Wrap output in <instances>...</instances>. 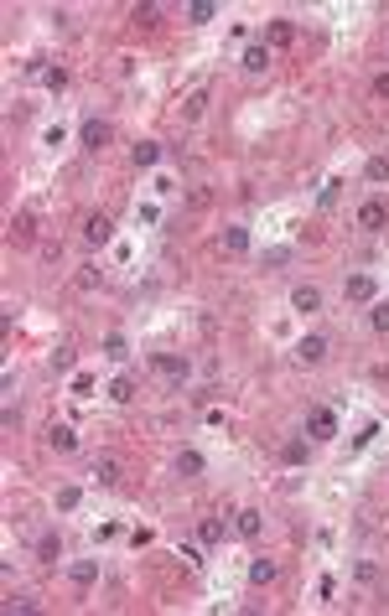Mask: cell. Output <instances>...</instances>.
<instances>
[{"mask_svg": "<svg viewBox=\"0 0 389 616\" xmlns=\"http://www.w3.org/2000/svg\"><path fill=\"white\" fill-rule=\"evenodd\" d=\"M104 358H110V362H125V358H130V342H125L120 332H110V337H104Z\"/></svg>", "mask_w": 389, "mask_h": 616, "instance_id": "16", "label": "cell"}, {"mask_svg": "<svg viewBox=\"0 0 389 616\" xmlns=\"http://www.w3.org/2000/svg\"><path fill=\"white\" fill-rule=\"evenodd\" d=\"M348 301H379V285H374V274H353V280H348Z\"/></svg>", "mask_w": 389, "mask_h": 616, "instance_id": "8", "label": "cell"}, {"mask_svg": "<svg viewBox=\"0 0 389 616\" xmlns=\"http://www.w3.org/2000/svg\"><path fill=\"white\" fill-rule=\"evenodd\" d=\"M37 559H42V565H58V559H62V538L58 534H42L37 538Z\"/></svg>", "mask_w": 389, "mask_h": 616, "instance_id": "12", "label": "cell"}, {"mask_svg": "<svg viewBox=\"0 0 389 616\" xmlns=\"http://www.w3.org/2000/svg\"><path fill=\"white\" fill-rule=\"evenodd\" d=\"M250 580H254V586L275 580V559H254V565H250Z\"/></svg>", "mask_w": 389, "mask_h": 616, "instance_id": "21", "label": "cell"}, {"mask_svg": "<svg viewBox=\"0 0 389 616\" xmlns=\"http://www.w3.org/2000/svg\"><path fill=\"white\" fill-rule=\"evenodd\" d=\"M110 399L114 404H130V399H135V383H130V378H114L110 383Z\"/></svg>", "mask_w": 389, "mask_h": 616, "instance_id": "22", "label": "cell"}, {"mask_svg": "<svg viewBox=\"0 0 389 616\" xmlns=\"http://www.w3.org/2000/svg\"><path fill=\"white\" fill-rule=\"evenodd\" d=\"M110 135H114V130L104 125V119H89V125H83V150H104Z\"/></svg>", "mask_w": 389, "mask_h": 616, "instance_id": "5", "label": "cell"}, {"mask_svg": "<svg viewBox=\"0 0 389 616\" xmlns=\"http://www.w3.org/2000/svg\"><path fill=\"white\" fill-rule=\"evenodd\" d=\"M369 182H389V156H374L369 161Z\"/></svg>", "mask_w": 389, "mask_h": 616, "instance_id": "27", "label": "cell"}, {"mask_svg": "<svg viewBox=\"0 0 389 616\" xmlns=\"http://www.w3.org/2000/svg\"><path fill=\"white\" fill-rule=\"evenodd\" d=\"M47 446L58 450V456H68V450H78V435H73V425H52V430H47Z\"/></svg>", "mask_w": 389, "mask_h": 616, "instance_id": "7", "label": "cell"}, {"mask_svg": "<svg viewBox=\"0 0 389 616\" xmlns=\"http://www.w3.org/2000/svg\"><path fill=\"white\" fill-rule=\"evenodd\" d=\"M369 322H374V332H389V301H374V316H369Z\"/></svg>", "mask_w": 389, "mask_h": 616, "instance_id": "26", "label": "cell"}, {"mask_svg": "<svg viewBox=\"0 0 389 616\" xmlns=\"http://www.w3.org/2000/svg\"><path fill=\"white\" fill-rule=\"evenodd\" d=\"M150 368L166 373V378H187V358H177V352H156V358H150Z\"/></svg>", "mask_w": 389, "mask_h": 616, "instance_id": "4", "label": "cell"}, {"mask_svg": "<svg viewBox=\"0 0 389 616\" xmlns=\"http://www.w3.org/2000/svg\"><path fill=\"white\" fill-rule=\"evenodd\" d=\"M78 498H83L78 487H62V492H58V508H62V513H68V508H78Z\"/></svg>", "mask_w": 389, "mask_h": 616, "instance_id": "29", "label": "cell"}, {"mask_svg": "<svg viewBox=\"0 0 389 616\" xmlns=\"http://www.w3.org/2000/svg\"><path fill=\"white\" fill-rule=\"evenodd\" d=\"M130 161H135V166H156L161 146H156V140H140V146H130Z\"/></svg>", "mask_w": 389, "mask_h": 616, "instance_id": "13", "label": "cell"}, {"mask_svg": "<svg viewBox=\"0 0 389 616\" xmlns=\"http://www.w3.org/2000/svg\"><path fill=\"white\" fill-rule=\"evenodd\" d=\"M270 68V52L265 47H250V52H244V73H265Z\"/></svg>", "mask_w": 389, "mask_h": 616, "instance_id": "18", "label": "cell"}, {"mask_svg": "<svg viewBox=\"0 0 389 616\" xmlns=\"http://www.w3.org/2000/svg\"><path fill=\"white\" fill-rule=\"evenodd\" d=\"M296 358L301 362H322V358H327V337H317V332L301 337V342H296Z\"/></svg>", "mask_w": 389, "mask_h": 616, "instance_id": "6", "label": "cell"}, {"mask_svg": "<svg viewBox=\"0 0 389 616\" xmlns=\"http://www.w3.org/2000/svg\"><path fill=\"white\" fill-rule=\"evenodd\" d=\"M291 37H296V26H291V21H275V26H270V42H275V47H286Z\"/></svg>", "mask_w": 389, "mask_h": 616, "instance_id": "24", "label": "cell"}, {"mask_svg": "<svg viewBox=\"0 0 389 616\" xmlns=\"http://www.w3.org/2000/svg\"><path fill=\"white\" fill-rule=\"evenodd\" d=\"M198 538H202V544H218V538H223V523H218V518H208V523L198 528Z\"/></svg>", "mask_w": 389, "mask_h": 616, "instance_id": "25", "label": "cell"}, {"mask_svg": "<svg viewBox=\"0 0 389 616\" xmlns=\"http://www.w3.org/2000/svg\"><path fill=\"white\" fill-rule=\"evenodd\" d=\"M213 16H218V10H213L208 0H198V6H187V21H192V26H202V21H213Z\"/></svg>", "mask_w": 389, "mask_h": 616, "instance_id": "23", "label": "cell"}, {"mask_svg": "<svg viewBox=\"0 0 389 616\" xmlns=\"http://www.w3.org/2000/svg\"><path fill=\"white\" fill-rule=\"evenodd\" d=\"M73 580H78V586H94V580H99V565H94V559H78V565H73Z\"/></svg>", "mask_w": 389, "mask_h": 616, "instance_id": "19", "label": "cell"}, {"mask_svg": "<svg viewBox=\"0 0 389 616\" xmlns=\"http://www.w3.org/2000/svg\"><path fill=\"white\" fill-rule=\"evenodd\" d=\"M291 306H296V311H322V290L317 285H296V290H291Z\"/></svg>", "mask_w": 389, "mask_h": 616, "instance_id": "10", "label": "cell"}, {"mask_svg": "<svg viewBox=\"0 0 389 616\" xmlns=\"http://www.w3.org/2000/svg\"><path fill=\"white\" fill-rule=\"evenodd\" d=\"M384 223H389V207L379 202V197H369V202L358 207V228H363V234H379Z\"/></svg>", "mask_w": 389, "mask_h": 616, "instance_id": "1", "label": "cell"}, {"mask_svg": "<svg viewBox=\"0 0 389 616\" xmlns=\"http://www.w3.org/2000/svg\"><path fill=\"white\" fill-rule=\"evenodd\" d=\"M218 244H223V254H250V244H254V238H250V228L229 223V228L218 234Z\"/></svg>", "mask_w": 389, "mask_h": 616, "instance_id": "3", "label": "cell"}, {"mask_svg": "<svg viewBox=\"0 0 389 616\" xmlns=\"http://www.w3.org/2000/svg\"><path fill=\"white\" fill-rule=\"evenodd\" d=\"M6 606H10V611H37V601H31V596H10Z\"/></svg>", "mask_w": 389, "mask_h": 616, "instance_id": "33", "label": "cell"}, {"mask_svg": "<svg viewBox=\"0 0 389 616\" xmlns=\"http://www.w3.org/2000/svg\"><path fill=\"white\" fill-rule=\"evenodd\" d=\"M234 528H239V538H259V528H265V518H259L254 508H244L239 518H234Z\"/></svg>", "mask_w": 389, "mask_h": 616, "instance_id": "14", "label": "cell"}, {"mask_svg": "<svg viewBox=\"0 0 389 616\" xmlns=\"http://www.w3.org/2000/svg\"><path fill=\"white\" fill-rule=\"evenodd\" d=\"M202 109H208V88H198V94H192V98H187V119H198V114H202Z\"/></svg>", "mask_w": 389, "mask_h": 616, "instance_id": "28", "label": "cell"}, {"mask_svg": "<svg viewBox=\"0 0 389 616\" xmlns=\"http://www.w3.org/2000/svg\"><path fill=\"white\" fill-rule=\"evenodd\" d=\"M338 192H343V182H327V186H322V197H317V202H322V207H332V202H338Z\"/></svg>", "mask_w": 389, "mask_h": 616, "instance_id": "30", "label": "cell"}, {"mask_svg": "<svg viewBox=\"0 0 389 616\" xmlns=\"http://www.w3.org/2000/svg\"><path fill=\"white\" fill-rule=\"evenodd\" d=\"M374 94H379V98H389V73H379V78H374Z\"/></svg>", "mask_w": 389, "mask_h": 616, "instance_id": "34", "label": "cell"}, {"mask_svg": "<svg viewBox=\"0 0 389 616\" xmlns=\"http://www.w3.org/2000/svg\"><path fill=\"white\" fill-rule=\"evenodd\" d=\"M130 21H135V26H156V21H161V6H135V10H130Z\"/></svg>", "mask_w": 389, "mask_h": 616, "instance_id": "20", "label": "cell"}, {"mask_svg": "<svg viewBox=\"0 0 389 616\" xmlns=\"http://www.w3.org/2000/svg\"><path fill=\"white\" fill-rule=\"evenodd\" d=\"M306 435L311 440H332V435H338V414H332V410H311L306 414Z\"/></svg>", "mask_w": 389, "mask_h": 616, "instance_id": "2", "label": "cell"}, {"mask_svg": "<svg viewBox=\"0 0 389 616\" xmlns=\"http://www.w3.org/2000/svg\"><path fill=\"white\" fill-rule=\"evenodd\" d=\"M52 368H58V373H68V368H73V352H68V347H58V358H52Z\"/></svg>", "mask_w": 389, "mask_h": 616, "instance_id": "32", "label": "cell"}, {"mask_svg": "<svg viewBox=\"0 0 389 616\" xmlns=\"http://www.w3.org/2000/svg\"><path fill=\"white\" fill-rule=\"evenodd\" d=\"M280 461H286V466H301V461H306V440H286V446H280Z\"/></svg>", "mask_w": 389, "mask_h": 616, "instance_id": "17", "label": "cell"}, {"mask_svg": "<svg viewBox=\"0 0 389 616\" xmlns=\"http://www.w3.org/2000/svg\"><path fill=\"white\" fill-rule=\"evenodd\" d=\"M177 477H202V456L198 450H177Z\"/></svg>", "mask_w": 389, "mask_h": 616, "instance_id": "15", "label": "cell"}, {"mask_svg": "<svg viewBox=\"0 0 389 616\" xmlns=\"http://www.w3.org/2000/svg\"><path fill=\"white\" fill-rule=\"evenodd\" d=\"M110 234H114V223L104 213H94L89 223H83V238H89V244H110Z\"/></svg>", "mask_w": 389, "mask_h": 616, "instance_id": "9", "label": "cell"}, {"mask_svg": "<svg viewBox=\"0 0 389 616\" xmlns=\"http://www.w3.org/2000/svg\"><path fill=\"white\" fill-rule=\"evenodd\" d=\"M94 482H99V487H114V482H120V461L99 456V461H94Z\"/></svg>", "mask_w": 389, "mask_h": 616, "instance_id": "11", "label": "cell"}, {"mask_svg": "<svg viewBox=\"0 0 389 616\" xmlns=\"http://www.w3.org/2000/svg\"><path fill=\"white\" fill-rule=\"evenodd\" d=\"M286 259H291V249H265V264H270V270H280Z\"/></svg>", "mask_w": 389, "mask_h": 616, "instance_id": "31", "label": "cell"}]
</instances>
